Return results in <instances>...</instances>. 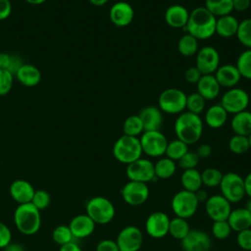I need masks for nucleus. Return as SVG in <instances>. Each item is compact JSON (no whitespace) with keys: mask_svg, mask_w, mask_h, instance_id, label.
<instances>
[{"mask_svg":"<svg viewBox=\"0 0 251 251\" xmlns=\"http://www.w3.org/2000/svg\"><path fill=\"white\" fill-rule=\"evenodd\" d=\"M216 20L217 18L204 6L196 7L189 13L184 28L186 33L191 34L196 39L205 40L216 33Z\"/></svg>","mask_w":251,"mask_h":251,"instance_id":"obj_1","label":"nucleus"},{"mask_svg":"<svg viewBox=\"0 0 251 251\" xmlns=\"http://www.w3.org/2000/svg\"><path fill=\"white\" fill-rule=\"evenodd\" d=\"M176 138L187 145L196 143L203 132V121L199 115L190 112H182L175 122Z\"/></svg>","mask_w":251,"mask_h":251,"instance_id":"obj_2","label":"nucleus"},{"mask_svg":"<svg viewBox=\"0 0 251 251\" xmlns=\"http://www.w3.org/2000/svg\"><path fill=\"white\" fill-rule=\"evenodd\" d=\"M14 223L20 232L32 235L39 230L41 226L40 211L31 203L19 204L14 212Z\"/></svg>","mask_w":251,"mask_h":251,"instance_id":"obj_3","label":"nucleus"},{"mask_svg":"<svg viewBox=\"0 0 251 251\" xmlns=\"http://www.w3.org/2000/svg\"><path fill=\"white\" fill-rule=\"evenodd\" d=\"M142 148L138 137L123 134L113 146V155L120 163L128 165L141 158Z\"/></svg>","mask_w":251,"mask_h":251,"instance_id":"obj_4","label":"nucleus"},{"mask_svg":"<svg viewBox=\"0 0 251 251\" xmlns=\"http://www.w3.org/2000/svg\"><path fill=\"white\" fill-rule=\"evenodd\" d=\"M85 209L86 215L98 225H106L110 223L116 214L114 204L104 196H95L88 200Z\"/></svg>","mask_w":251,"mask_h":251,"instance_id":"obj_5","label":"nucleus"},{"mask_svg":"<svg viewBox=\"0 0 251 251\" xmlns=\"http://www.w3.org/2000/svg\"><path fill=\"white\" fill-rule=\"evenodd\" d=\"M187 95L178 88L171 87L163 90L158 98V108L167 114H181L185 110Z\"/></svg>","mask_w":251,"mask_h":251,"instance_id":"obj_6","label":"nucleus"},{"mask_svg":"<svg viewBox=\"0 0 251 251\" xmlns=\"http://www.w3.org/2000/svg\"><path fill=\"white\" fill-rule=\"evenodd\" d=\"M219 186L221 195L230 203H237L246 195L244 178L233 172L225 174Z\"/></svg>","mask_w":251,"mask_h":251,"instance_id":"obj_7","label":"nucleus"},{"mask_svg":"<svg viewBox=\"0 0 251 251\" xmlns=\"http://www.w3.org/2000/svg\"><path fill=\"white\" fill-rule=\"evenodd\" d=\"M199 201L194 192L187 190H180L176 192L171 201V208L176 217L182 219H189L196 213Z\"/></svg>","mask_w":251,"mask_h":251,"instance_id":"obj_8","label":"nucleus"},{"mask_svg":"<svg viewBox=\"0 0 251 251\" xmlns=\"http://www.w3.org/2000/svg\"><path fill=\"white\" fill-rule=\"evenodd\" d=\"M142 152L149 157H161L165 155L169 143L166 135L161 130L144 131L140 138Z\"/></svg>","mask_w":251,"mask_h":251,"instance_id":"obj_9","label":"nucleus"},{"mask_svg":"<svg viewBox=\"0 0 251 251\" xmlns=\"http://www.w3.org/2000/svg\"><path fill=\"white\" fill-rule=\"evenodd\" d=\"M248 93L239 87H232L227 89L221 99V105L227 112V114H237L246 110L249 105Z\"/></svg>","mask_w":251,"mask_h":251,"instance_id":"obj_10","label":"nucleus"},{"mask_svg":"<svg viewBox=\"0 0 251 251\" xmlns=\"http://www.w3.org/2000/svg\"><path fill=\"white\" fill-rule=\"evenodd\" d=\"M126 175L129 180L144 183H147L156 177L154 164L149 159L144 158H139L126 165Z\"/></svg>","mask_w":251,"mask_h":251,"instance_id":"obj_11","label":"nucleus"},{"mask_svg":"<svg viewBox=\"0 0 251 251\" xmlns=\"http://www.w3.org/2000/svg\"><path fill=\"white\" fill-rule=\"evenodd\" d=\"M195 67L201 75H214L220 67V54L213 46H204L196 53Z\"/></svg>","mask_w":251,"mask_h":251,"instance_id":"obj_12","label":"nucleus"},{"mask_svg":"<svg viewBox=\"0 0 251 251\" xmlns=\"http://www.w3.org/2000/svg\"><path fill=\"white\" fill-rule=\"evenodd\" d=\"M116 242L120 251H139L143 242V233L135 226H126L118 233Z\"/></svg>","mask_w":251,"mask_h":251,"instance_id":"obj_13","label":"nucleus"},{"mask_svg":"<svg viewBox=\"0 0 251 251\" xmlns=\"http://www.w3.org/2000/svg\"><path fill=\"white\" fill-rule=\"evenodd\" d=\"M124 201L129 206H140L149 197V187L147 183L128 180L121 190Z\"/></svg>","mask_w":251,"mask_h":251,"instance_id":"obj_14","label":"nucleus"},{"mask_svg":"<svg viewBox=\"0 0 251 251\" xmlns=\"http://www.w3.org/2000/svg\"><path fill=\"white\" fill-rule=\"evenodd\" d=\"M231 210V203L221 194L209 196L205 201L206 214L213 222L226 221Z\"/></svg>","mask_w":251,"mask_h":251,"instance_id":"obj_15","label":"nucleus"},{"mask_svg":"<svg viewBox=\"0 0 251 251\" xmlns=\"http://www.w3.org/2000/svg\"><path fill=\"white\" fill-rule=\"evenodd\" d=\"M170 221L171 219L165 212H153L145 221V230L152 238H163L169 234Z\"/></svg>","mask_w":251,"mask_h":251,"instance_id":"obj_16","label":"nucleus"},{"mask_svg":"<svg viewBox=\"0 0 251 251\" xmlns=\"http://www.w3.org/2000/svg\"><path fill=\"white\" fill-rule=\"evenodd\" d=\"M182 251H209L212 246L211 237L203 230L190 229L187 235L180 240Z\"/></svg>","mask_w":251,"mask_h":251,"instance_id":"obj_17","label":"nucleus"},{"mask_svg":"<svg viewBox=\"0 0 251 251\" xmlns=\"http://www.w3.org/2000/svg\"><path fill=\"white\" fill-rule=\"evenodd\" d=\"M134 17L132 6L126 1H119L113 4L109 11V18L113 25L119 27L128 25Z\"/></svg>","mask_w":251,"mask_h":251,"instance_id":"obj_18","label":"nucleus"},{"mask_svg":"<svg viewBox=\"0 0 251 251\" xmlns=\"http://www.w3.org/2000/svg\"><path fill=\"white\" fill-rule=\"evenodd\" d=\"M95 223L92 219L86 215L81 214L74 217L70 224L69 227L72 231V234L75 238H85L90 236L95 229Z\"/></svg>","mask_w":251,"mask_h":251,"instance_id":"obj_19","label":"nucleus"},{"mask_svg":"<svg viewBox=\"0 0 251 251\" xmlns=\"http://www.w3.org/2000/svg\"><path fill=\"white\" fill-rule=\"evenodd\" d=\"M34 187L25 179L14 180L9 188V192L14 201L18 204L30 203L34 194Z\"/></svg>","mask_w":251,"mask_h":251,"instance_id":"obj_20","label":"nucleus"},{"mask_svg":"<svg viewBox=\"0 0 251 251\" xmlns=\"http://www.w3.org/2000/svg\"><path fill=\"white\" fill-rule=\"evenodd\" d=\"M217 81L221 87L232 88L240 80L241 75L235 65L225 64L220 66L214 74Z\"/></svg>","mask_w":251,"mask_h":251,"instance_id":"obj_21","label":"nucleus"},{"mask_svg":"<svg viewBox=\"0 0 251 251\" xmlns=\"http://www.w3.org/2000/svg\"><path fill=\"white\" fill-rule=\"evenodd\" d=\"M164 18L167 25L171 27L184 28L189 18V12L184 6L179 4H174L166 10Z\"/></svg>","mask_w":251,"mask_h":251,"instance_id":"obj_22","label":"nucleus"},{"mask_svg":"<svg viewBox=\"0 0 251 251\" xmlns=\"http://www.w3.org/2000/svg\"><path fill=\"white\" fill-rule=\"evenodd\" d=\"M163 112L155 106L144 107L138 114L142 121L144 131L160 130L163 125Z\"/></svg>","mask_w":251,"mask_h":251,"instance_id":"obj_23","label":"nucleus"},{"mask_svg":"<svg viewBox=\"0 0 251 251\" xmlns=\"http://www.w3.org/2000/svg\"><path fill=\"white\" fill-rule=\"evenodd\" d=\"M197 92L205 100H214L220 93L221 86L214 75H202L196 83Z\"/></svg>","mask_w":251,"mask_h":251,"instance_id":"obj_24","label":"nucleus"},{"mask_svg":"<svg viewBox=\"0 0 251 251\" xmlns=\"http://www.w3.org/2000/svg\"><path fill=\"white\" fill-rule=\"evenodd\" d=\"M15 75L21 84L27 87L35 86L41 80L39 69L31 64H23L16 72Z\"/></svg>","mask_w":251,"mask_h":251,"instance_id":"obj_25","label":"nucleus"},{"mask_svg":"<svg viewBox=\"0 0 251 251\" xmlns=\"http://www.w3.org/2000/svg\"><path fill=\"white\" fill-rule=\"evenodd\" d=\"M226 221L231 230L236 232L251 228V214L244 207L231 210Z\"/></svg>","mask_w":251,"mask_h":251,"instance_id":"obj_26","label":"nucleus"},{"mask_svg":"<svg viewBox=\"0 0 251 251\" xmlns=\"http://www.w3.org/2000/svg\"><path fill=\"white\" fill-rule=\"evenodd\" d=\"M239 21L231 14L219 17L216 20V33L224 38L236 35Z\"/></svg>","mask_w":251,"mask_h":251,"instance_id":"obj_27","label":"nucleus"},{"mask_svg":"<svg viewBox=\"0 0 251 251\" xmlns=\"http://www.w3.org/2000/svg\"><path fill=\"white\" fill-rule=\"evenodd\" d=\"M227 115V112L221 104H216L207 109L204 120L208 126L212 128H220L226 124Z\"/></svg>","mask_w":251,"mask_h":251,"instance_id":"obj_28","label":"nucleus"},{"mask_svg":"<svg viewBox=\"0 0 251 251\" xmlns=\"http://www.w3.org/2000/svg\"><path fill=\"white\" fill-rule=\"evenodd\" d=\"M230 126L234 134L249 136L251 134V112L244 110L234 114Z\"/></svg>","mask_w":251,"mask_h":251,"instance_id":"obj_29","label":"nucleus"},{"mask_svg":"<svg viewBox=\"0 0 251 251\" xmlns=\"http://www.w3.org/2000/svg\"><path fill=\"white\" fill-rule=\"evenodd\" d=\"M180 183L184 190L195 193L203 185L201 173L196 169L184 170L180 176Z\"/></svg>","mask_w":251,"mask_h":251,"instance_id":"obj_30","label":"nucleus"},{"mask_svg":"<svg viewBox=\"0 0 251 251\" xmlns=\"http://www.w3.org/2000/svg\"><path fill=\"white\" fill-rule=\"evenodd\" d=\"M176 171V164L175 161L168 157L160 158L154 164L155 176L158 178L166 179L172 177Z\"/></svg>","mask_w":251,"mask_h":251,"instance_id":"obj_31","label":"nucleus"},{"mask_svg":"<svg viewBox=\"0 0 251 251\" xmlns=\"http://www.w3.org/2000/svg\"><path fill=\"white\" fill-rule=\"evenodd\" d=\"M216 18L231 14L232 0H206L204 6Z\"/></svg>","mask_w":251,"mask_h":251,"instance_id":"obj_32","label":"nucleus"},{"mask_svg":"<svg viewBox=\"0 0 251 251\" xmlns=\"http://www.w3.org/2000/svg\"><path fill=\"white\" fill-rule=\"evenodd\" d=\"M190 231V226L186 219L175 217L171 219L169 226V234L177 240H182Z\"/></svg>","mask_w":251,"mask_h":251,"instance_id":"obj_33","label":"nucleus"},{"mask_svg":"<svg viewBox=\"0 0 251 251\" xmlns=\"http://www.w3.org/2000/svg\"><path fill=\"white\" fill-rule=\"evenodd\" d=\"M177 49L178 52L184 57L193 56L199 50L198 39H196L189 33H185L179 38L177 42Z\"/></svg>","mask_w":251,"mask_h":251,"instance_id":"obj_34","label":"nucleus"},{"mask_svg":"<svg viewBox=\"0 0 251 251\" xmlns=\"http://www.w3.org/2000/svg\"><path fill=\"white\" fill-rule=\"evenodd\" d=\"M124 134L138 137L144 132V127L141 119L138 115H131L127 117L123 124Z\"/></svg>","mask_w":251,"mask_h":251,"instance_id":"obj_35","label":"nucleus"},{"mask_svg":"<svg viewBox=\"0 0 251 251\" xmlns=\"http://www.w3.org/2000/svg\"><path fill=\"white\" fill-rule=\"evenodd\" d=\"M188 150V145L178 138L170 141L167 145L165 155L173 161H178Z\"/></svg>","mask_w":251,"mask_h":251,"instance_id":"obj_36","label":"nucleus"},{"mask_svg":"<svg viewBox=\"0 0 251 251\" xmlns=\"http://www.w3.org/2000/svg\"><path fill=\"white\" fill-rule=\"evenodd\" d=\"M235 66L241 77L251 79V49H246L238 56Z\"/></svg>","mask_w":251,"mask_h":251,"instance_id":"obj_37","label":"nucleus"},{"mask_svg":"<svg viewBox=\"0 0 251 251\" xmlns=\"http://www.w3.org/2000/svg\"><path fill=\"white\" fill-rule=\"evenodd\" d=\"M235 36L243 46L251 49V18L239 22Z\"/></svg>","mask_w":251,"mask_h":251,"instance_id":"obj_38","label":"nucleus"},{"mask_svg":"<svg viewBox=\"0 0 251 251\" xmlns=\"http://www.w3.org/2000/svg\"><path fill=\"white\" fill-rule=\"evenodd\" d=\"M224 174L216 168H207L201 173L202 184L207 187L219 186Z\"/></svg>","mask_w":251,"mask_h":251,"instance_id":"obj_39","label":"nucleus"},{"mask_svg":"<svg viewBox=\"0 0 251 251\" xmlns=\"http://www.w3.org/2000/svg\"><path fill=\"white\" fill-rule=\"evenodd\" d=\"M228 148L232 153L237 155L246 153L247 151L250 150L248 136L234 134L233 136L230 137L228 141Z\"/></svg>","mask_w":251,"mask_h":251,"instance_id":"obj_40","label":"nucleus"},{"mask_svg":"<svg viewBox=\"0 0 251 251\" xmlns=\"http://www.w3.org/2000/svg\"><path fill=\"white\" fill-rule=\"evenodd\" d=\"M205 105L206 100L198 92L191 93L186 97L185 109H187V112L200 116V114L205 109Z\"/></svg>","mask_w":251,"mask_h":251,"instance_id":"obj_41","label":"nucleus"},{"mask_svg":"<svg viewBox=\"0 0 251 251\" xmlns=\"http://www.w3.org/2000/svg\"><path fill=\"white\" fill-rule=\"evenodd\" d=\"M22 65L23 63L18 56L8 53H0V69L8 70L15 75L16 72Z\"/></svg>","mask_w":251,"mask_h":251,"instance_id":"obj_42","label":"nucleus"},{"mask_svg":"<svg viewBox=\"0 0 251 251\" xmlns=\"http://www.w3.org/2000/svg\"><path fill=\"white\" fill-rule=\"evenodd\" d=\"M52 238L57 244H59L61 246V245H64V244H67V243L73 241L74 236L72 234V231H71L69 226L61 225L54 228V230L52 232Z\"/></svg>","mask_w":251,"mask_h":251,"instance_id":"obj_43","label":"nucleus"},{"mask_svg":"<svg viewBox=\"0 0 251 251\" xmlns=\"http://www.w3.org/2000/svg\"><path fill=\"white\" fill-rule=\"evenodd\" d=\"M231 228L227 223V221H216L213 222L211 232L214 237L217 239H226L230 235Z\"/></svg>","mask_w":251,"mask_h":251,"instance_id":"obj_44","label":"nucleus"},{"mask_svg":"<svg viewBox=\"0 0 251 251\" xmlns=\"http://www.w3.org/2000/svg\"><path fill=\"white\" fill-rule=\"evenodd\" d=\"M14 82V74L8 70L0 69V96L10 92Z\"/></svg>","mask_w":251,"mask_h":251,"instance_id":"obj_45","label":"nucleus"},{"mask_svg":"<svg viewBox=\"0 0 251 251\" xmlns=\"http://www.w3.org/2000/svg\"><path fill=\"white\" fill-rule=\"evenodd\" d=\"M30 203L39 211L43 210L47 208L48 205L50 204V195L46 190H43V189L35 190Z\"/></svg>","mask_w":251,"mask_h":251,"instance_id":"obj_46","label":"nucleus"},{"mask_svg":"<svg viewBox=\"0 0 251 251\" xmlns=\"http://www.w3.org/2000/svg\"><path fill=\"white\" fill-rule=\"evenodd\" d=\"M200 158L196 154V152L187 151L178 161V166L184 170H190V169H196Z\"/></svg>","mask_w":251,"mask_h":251,"instance_id":"obj_47","label":"nucleus"},{"mask_svg":"<svg viewBox=\"0 0 251 251\" xmlns=\"http://www.w3.org/2000/svg\"><path fill=\"white\" fill-rule=\"evenodd\" d=\"M237 245L245 251L251 250V228H247L237 232L236 235Z\"/></svg>","mask_w":251,"mask_h":251,"instance_id":"obj_48","label":"nucleus"},{"mask_svg":"<svg viewBox=\"0 0 251 251\" xmlns=\"http://www.w3.org/2000/svg\"><path fill=\"white\" fill-rule=\"evenodd\" d=\"M12 232L10 228L2 222H0V248H5L11 243Z\"/></svg>","mask_w":251,"mask_h":251,"instance_id":"obj_49","label":"nucleus"},{"mask_svg":"<svg viewBox=\"0 0 251 251\" xmlns=\"http://www.w3.org/2000/svg\"><path fill=\"white\" fill-rule=\"evenodd\" d=\"M96 251H120L116 240L103 239L98 242Z\"/></svg>","mask_w":251,"mask_h":251,"instance_id":"obj_50","label":"nucleus"},{"mask_svg":"<svg viewBox=\"0 0 251 251\" xmlns=\"http://www.w3.org/2000/svg\"><path fill=\"white\" fill-rule=\"evenodd\" d=\"M201 76L202 75L196 67H190L184 73V78L188 83H197Z\"/></svg>","mask_w":251,"mask_h":251,"instance_id":"obj_51","label":"nucleus"},{"mask_svg":"<svg viewBox=\"0 0 251 251\" xmlns=\"http://www.w3.org/2000/svg\"><path fill=\"white\" fill-rule=\"evenodd\" d=\"M12 13V4L10 0H0V21L10 17Z\"/></svg>","mask_w":251,"mask_h":251,"instance_id":"obj_52","label":"nucleus"},{"mask_svg":"<svg viewBox=\"0 0 251 251\" xmlns=\"http://www.w3.org/2000/svg\"><path fill=\"white\" fill-rule=\"evenodd\" d=\"M251 5V0H232L233 10L238 12L246 11Z\"/></svg>","mask_w":251,"mask_h":251,"instance_id":"obj_53","label":"nucleus"},{"mask_svg":"<svg viewBox=\"0 0 251 251\" xmlns=\"http://www.w3.org/2000/svg\"><path fill=\"white\" fill-rule=\"evenodd\" d=\"M196 154L198 155V157H199L200 159L208 158V157L212 154V147H211L209 144L203 143V144H201V145L197 148Z\"/></svg>","mask_w":251,"mask_h":251,"instance_id":"obj_54","label":"nucleus"},{"mask_svg":"<svg viewBox=\"0 0 251 251\" xmlns=\"http://www.w3.org/2000/svg\"><path fill=\"white\" fill-rule=\"evenodd\" d=\"M59 251H82V250H81V248L76 243L71 241V242H69L67 244L61 245Z\"/></svg>","mask_w":251,"mask_h":251,"instance_id":"obj_55","label":"nucleus"},{"mask_svg":"<svg viewBox=\"0 0 251 251\" xmlns=\"http://www.w3.org/2000/svg\"><path fill=\"white\" fill-rule=\"evenodd\" d=\"M244 185H245V193L246 195L251 198V172L247 174L244 177Z\"/></svg>","mask_w":251,"mask_h":251,"instance_id":"obj_56","label":"nucleus"},{"mask_svg":"<svg viewBox=\"0 0 251 251\" xmlns=\"http://www.w3.org/2000/svg\"><path fill=\"white\" fill-rule=\"evenodd\" d=\"M195 195H196V198L199 201V203L200 202H205L209 197L207 191L204 190V189H201V188L195 192Z\"/></svg>","mask_w":251,"mask_h":251,"instance_id":"obj_57","label":"nucleus"},{"mask_svg":"<svg viewBox=\"0 0 251 251\" xmlns=\"http://www.w3.org/2000/svg\"><path fill=\"white\" fill-rule=\"evenodd\" d=\"M5 251H25V248L18 243H10L5 248Z\"/></svg>","mask_w":251,"mask_h":251,"instance_id":"obj_58","label":"nucleus"},{"mask_svg":"<svg viewBox=\"0 0 251 251\" xmlns=\"http://www.w3.org/2000/svg\"><path fill=\"white\" fill-rule=\"evenodd\" d=\"M92 5H94V6H98V7H100V6H103V5H105L109 0H88Z\"/></svg>","mask_w":251,"mask_h":251,"instance_id":"obj_59","label":"nucleus"},{"mask_svg":"<svg viewBox=\"0 0 251 251\" xmlns=\"http://www.w3.org/2000/svg\"><path fill=\"white\" fill-rule=\"evenodd\" d=\"M25 1L30 5H41L47 0H25Z\"/></svg>","mask_w":251,"mask_h":251,"instance_id":"obj_60","label":"nucleus"},{"mask_svg":"<svg viewBox=\"0 0 251 251\" xmlns=\"http://www.w3.org/2000/svg\"><path fill=\"white\" fill-rule=\"evenodd\" d=\"M244 208L251 214V198H249V199L247 200V202H246Z\"/></svg>","mask_w":251,"mask_h":251,"instance_id":"obj_61","label":"nucleus"},{"mask_svg":"<svg viewBox=\"0 0 251 251\" xmlns=\"http://www.w3.org/2000/svg\"><path fill=\"white\" fill-rule=\"evenodd\" d=\"M248 139H249V145H250V150H251V134L248 136Z\"/></svg>","mask_w":251,"mask_h":251,"instance_id":"obj_62","label":"nucleus"},{"mask_svg":"<svg viewBox=\"0 0 251 251\" xmlns=\"http://www.w3.org/2000/svg\"><path fill=\"white\" fill-rule=\"evenodd\" d=\"M250 251H251V250H250Z\"/></svg>","mask_w":251,"mask_h":251,"instance_id":"obj_63","label":"nucleus"}]
</instances>
